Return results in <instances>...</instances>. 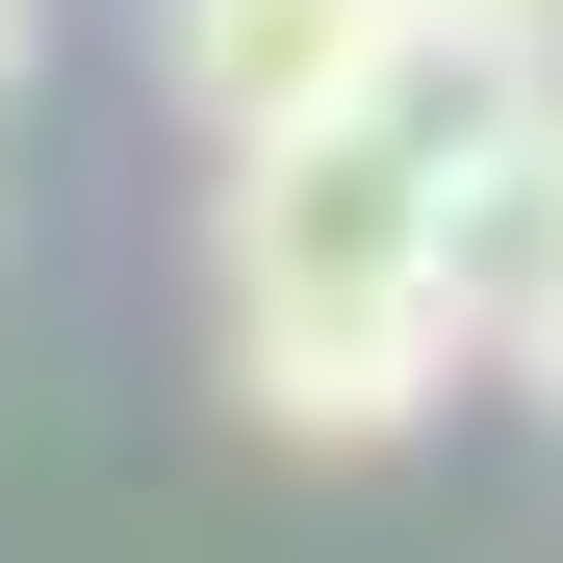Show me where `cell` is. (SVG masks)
Here are the masks:
<instances>
[{"mask_svg": "<svg viewBox=\"0 0 563 563\" xmlns=\"http://www.w3.org/2000/svg\"><path fill=\"white\" fill-rule=\"evenodd\" d=\"M461 103H487V52H410L385 103L206 154V308H231V410L256 435L385 461L487 358V308H461Z\"/></svg>", "mask_w": 563, "mask_h": 563, "instance_id": "cell-1", "label": "cell"}, {"mask_svg": "<svg viewBox=\"0 0 563 563\" xmlns=\"http://www.w3.org/2000/svg\"><path fill=\"white\" fill-rule=\"evenodd\" d=\"M435 26L410 0H154V77H179V129L256 154V129H333V103H385Z\"/></svg>", "mask_w": 563, "mask_h": 563, "instance_id": "cell-2", "label": "cell"}, {"mask_svg": "<svg viewBox=\"0 0 563 563\" xmlns=\"http://www.w3.org/2000/svg\"><path fill=\"white\" fill-rule=\"evenodd\" d=\"M435 52H563V0H410Z\"/></svg>", "mask_w": 563, "mask_h": 563, "instance_id": "cell-3", "label": "cell"}, {"mask_svg": "<svg viewBox=\"0 0 563 563\" xmlns=\"http://www.w3.org/2000/svg\"><path fill=\"white\" fill-rule=\"evenodd\" d=\"M512 385H538V410H563V308H538V333H512Z\"/></svg>", "mask_w": 563, "mask_h": 563, "instance_id": "cell-4", "label": "cell"}, {"mask_svg": "<svg viewBox=\"0 0 563 563\" xmlns=\"http://www.w3.org/2000/svg\"><path fill=\"white\" fill-rule=\"evenodd\" d=\"M0 103H26V0H0Z\"/></svg>", "mask_w": 563, "mask_h": 563, "instance_id": "cell-5", "label": "cell"}]
</instances>
